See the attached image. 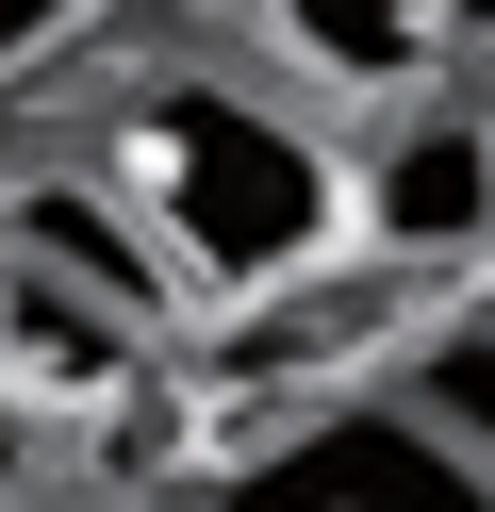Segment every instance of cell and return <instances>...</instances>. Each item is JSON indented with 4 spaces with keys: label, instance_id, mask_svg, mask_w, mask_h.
Segmentation results:
<instances>
[{
    "label": "cell",
    "instance_id": "cell-1",
    "mask_svg": "<svg viewBox=\"0 0 495 512\" xmlns=\"http://www.w3.org/2000/svg\"><path fill=\"white\" fill-rule=\"evenodd\" d=\"M99 182L149 215V248L182 265L198 314H215V298H264V281H297V265L347 248V149H330L297 100L231 83V67H149V83H116Z\"/></svg>",
    "mask_w": 495,
    "mask_h": 512
},
{
    "label": "cell",
    "instance_id": "cell-2",
    "mask_svg": "<svg viewBox=\"0 0 495 512\" xmlns=\"http://www.w3.org/2000/svg\"><path fill=\"white\" fill-rule=\"evenodd\" d=\"M429 298H446V265H396V248H363V265H347V248H330V265L264 281V298H215L198 380H215V397H264V413L363 397V380L429 331Z\"/></svg>",
    "mask_w": 495,
    "mask_h": 512
},
{
    "label": "cell",
    "instance_id": "cell-3",
    "mask_svg": "<svg viewBox=\"0 0 495 512\" xmlns=\"http://www.w3.org/2000/svg\"><path fill=\"white\" fill-rule=\"evenodd\" d=\"M215 512H495V463H462L413 397L363 380V397H314L297 430H264Z\"/></svg>",
    "mask_w": 495,
    "mask_h": 512
},
{
    "label": "cell",
    "instance_id": "cell-4",
    "mask_svg": "<svg viewBox=\"0 0 495 512\" xmlns=\"http://www.w3.org/2000/svg\"><path fill=\"white\" fill-rule=\"evenodd\" d=\"M347 232L396 248V265H479L495 248V100L446 83V100H380L347 166Z\"/></svg>",
    "mask_w": 495,
    "mask_h": 512
},
{
    "label": "cell",
    "instance_id": "cell-5",
    "mask_svg": "<svg viewBox=\"0 0 495 512\" xmlns=\"http://www.w3.org/2000/svg\"><path fill=\"white\" fill-rule=\"evenodd\" d=\"M264 34L297 83L380 116V100H446L495 67V0H264Z\"/></svg>",
    "mask_w": 495,
    "mask_h": 512
},
{
    "label": "cell",
    "instance_id": "cell-6",
    "mask_svg": "<svg viewBox=\"0 0 495 512\" xmlns=\"http://www.w3.org/2000/svg\"><path fill=\"white\" fill-rule=\"evenodd\" d=\"M0 248H17V265H50V281H83V298L132 314V331H165V314H182V265H165L149 215L99 182V149H50V166L0 182Z\"/></svg>",
    "mask_w": 495,
    "mask_h": 512
},
{
    "label": "cell",
    "instance_id": "cell-7",
    "mask_svg": "<svg viewBox=\"0 0 495 512\" xmlns=\"http://www.w3.org/2000/svg\"><path fill=\"white\" fill-rule=\"evenodd\" d=\"M132 347H149L132 314H99L83 281H50V265L0 248V397H116Z\"/></svg>",
    "mask_w": 495,
    "mask_h": 512
},
{
    "label": "cell",
    "instance_id": "cell-8",
    "mask_svg": "<svg viewBox=\"0 0 495 512\" xmlns=\"http://www.w3.org/2000/svg\"><path fill=\"white\" fill-rule=\"evenodd\" d=\"M380 397H413L462 463H495V298H429V331L380 364Z\"/></svg>",
    "mask_w": 495,
    "mask_h": 512
},
{
    "label": "cell",
    "instance_id": "cell-9",
    "mask_svg": "<svg viewBox=\"0 0 495 512\" xmlns=\"http://www.w3.org/2000/svg\"><path fill=\"white\" fill-rule=\"evenodd\" d=\"M66 34H83V0H0V67H50Z\"/></svg>",
    "mask_w": 495,
    "mask_h": 512
},
{
    "label": "cell",
    "instance_id": "cell-10",
    "mask_svg": "<svg viewBox=\"0 0 495 512\" xmlns=\"http://www.w3.org/2000/svg\"><path fill=\"white\" fill-rule=\"evenodd\" d=\"M0 512H17V479H0Z\"/></svg>",
    "mask_w": 495,
    "mask_h": 512
}]
</instances>
